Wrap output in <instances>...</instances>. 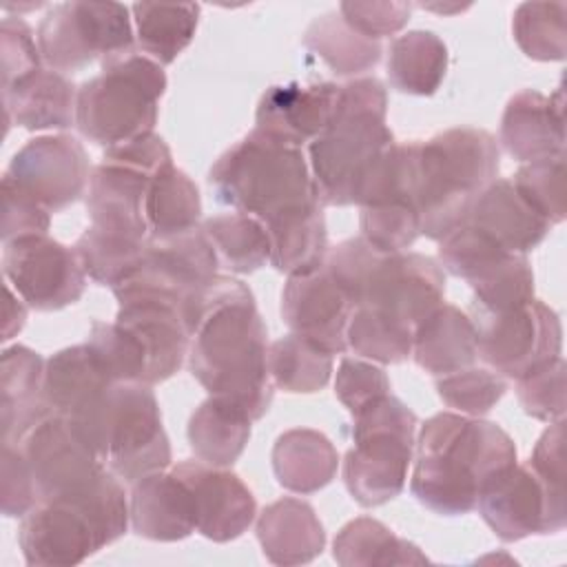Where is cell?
<instances>
[{"instance_id":"obj_9","label":"cell","mask_w":567,"mask_h":567,"mask_svg":"<svg viewBox=\"0 0 567 567\" xmlns=\"http://www.w3.org/2000/svg\"><path fill=\"white\" fill-rule=\"evenodd\" d=\"M35 40L47 69L64 75L135 53L137 44L126 4L84 0L53 4L40 20Z\"/></svg>"},{"instance_id":"obj_31","label":"cell","mask_w":567,"mask_h":567,"mask_svg":"<svg viewBox=\"0 0 567 567\" xmlns=\"http://www.w3.org/2000/svg\"><path fill=\"white\" fill-rule=\"evenodd\" d=\"M111 383L89 346L80 343L47 359L42 394L51 414L71 419Z\"/></svg>"},{"instance_id":"obj_39","label":"cell","mask_w":567,"mask_h":567,"mask_svg":"<svg viewBox=\"0 0 567 567\" xmlns=\"http://www.w3.org/2000/svg\"><path fill=\"white\" fill-rule=\"evenodd\" d=\"M332 354L319 350L303 337L290 332L268 348V372L272 383L290 394H312L332 377Z\"/></svg>"},{"instance_id":"obj_18","label":"cell","mask_w":567,"mask_h":567,"mask_svg":"<svg viewBox=\"0 0 567 567\" xmlns=\"http://www.w3.org/2000/svg\"><path fill=\"white\" fill-rule=\"evenodd\" d=\"M173 472L188 485L195 501L197 532L213 543L239 538L257 516V501L233 472L202 461H182Z\"/></svg>"},{"instance_id":"obj_26","label":"cell","mask_w":567,"mask_h":567,"mask_svg":"<svg viewBox=\"0 0 567 567\" xmlns=\"http://www.w3.org/2000/svg\"><path fill=\"white\" fill-rule=\"evenodd\" d=\"M257 540L275 565L312 563L326 547V532L312 505L301 498H279L257 518Z\"/></svg>"},{"instance_id":"obj_47","label":"cell","mask_w":567,"mask_h":567,"mask_svg":"<svg viewBox=\"0 0 567 567\" xmlns=\"http://www.w3.org/2000/svg\"><path fill=\"white\" fill-rule=\"evenodd\" d=\"M509 179L551 226L565 219V155L523 164Z\"/></svg>"},{"instance_id":"obj_48","label":"cell","mask_w":567,"mask_h":567,"mask_svg":"<svg viewBox=\"0 0 567 567\" xmlns=\"http://www.w3.org/2000/svg\"><path fill=\"white\" fill-rule=\"evenodd\" d=\"M505 255V248H501L494 239L470 224L458 226L439 244L441 268L454 277L465 279L467 284Z\"/></svg>"},{"instance_id":"obj_53","label":"cell","mask_w":567,"mask_h":567,"mask_svg":"<svg viewBox=\"0 0 567 567\" xmlns=\"http://www.w3.org/2000/svg\"><path fill=\"white\" fill-rule=\"evenodd\" d=\"M49 226L51 213L2 175V244L29 235H47Z\"/></svg>"},{"instance_id":"obj_29","label":"cell","mask_w":567,"mask_h":567,"mask_svg":"<svg viewBox=\"0 0 567 567\" xmlns=\"http://www.w3.org/2000/svg\"><path fill=\"white\" fill-rule=\"evenodd\" d=\"M140 266L168 284L184 301L193 288L217 275L219 259L210 239L197 226L179 235L148 239Z\"/></svg>"},{"instance_id":"obj_24","label":"cell","mask_w":567,"mask_h":567,"mask_svg":"<svg viewBox=\"0 0 567 567\" xmlns=\"http://www.w3.org/2000/svg\"><path fill=\"white\" fill-rule=\"evenodd\" d=\"M44 359L27 348L11 346L0 357V425L2 445H18L51 410L42 394Z\"/></svg>"},{"instance_id":"obj_33","label":"cell","mask_w":567,"mask_h":567,"mask_svg":"<svg viewBox=\"0 0 567 567\" xmlns=\"http://www.w3.org/2000/svg\"><path fill=\"white\" fill-rule=\"evenodd\" d=\"M270 239V266L288 277L308 275L326 264L328 230L323 206L288 215L266 226Z\"/></svg>"},{"instance_id":"obj_23","label":"cell","mask_w":567,"mask_h":567,"mask_svg":"<svg viewBox=\"0 0 567 567\" xmlns=\"http://www.w3.org/2000/svg\"><path fill=\"white\" fill-rule=\"evenodd\" d=\"M465 224L516 255L534 250L551 230V224L529 206L509 177H496L478 193Z\"/></svg>"},{"instance_id":"obj_30","label":"cell","mask_w":567,"mask_h":567,"mask_svg":"<svg viewBox=\"0 0 567 567\" xmlns=\"http://www.w3.org/2000/svg\"><path fill=\"white\" fill-rule=\"evenodd\" d=\"M250 414L221 396L202 401L188 419V443L202 463L215 467L233 465L248 445Z\"/></svg>"},{"instance_id":"obj_41","label":"cell","mask_w":567,"mask_h":567,"mask_svg":"<svg viewBox=\"0 0 567 567\" xmlns=\"http://www.w3.org/2000/svg\"><path fill=\"white\" fill-rule=\"evenodd\" d=\"M412 334L414 330L403 321L372 310L354 308L348 321L346 341L348 348L377 363H401L412 357Z\"/></svg>"},{"instance_id":"obj_43","label":"cell","mask_w":567,"mask_h":567,"mask_svg":"<svg viewBox=\"0 0 567 567\" xmlns=\"http://www.w3.org/2000/svg\"><path fill=\"white\" fill-rule=\"evenodd\" d=\"M93 352L95 361L113 383H148V357L126 326L113 321H93L84 341Z\"/></svg>"},{"instance_id":"obj_3","label":"cell","mask_w":567,"mask_h":567,"mask_svg":"<svg viewBox=\"0 0 567 567\" xmlns=\"http://www.w3.org/2000/svg\"><path fill=\"white\" fill-rule=\"evenodd\" d=\"M388 91L377 78H354L339 86L328 128L308 144V164L321 206H350L396 142L388 122Z\"/></svg>"},{"instance_id":"obj_20","label":"cell","mask_w":567,"mask_h":567,"mask_svg":"<svg viewBox=\"0 0 567 567\" xmlns=\"http://www.w3.org/2000/svg\"><path fill=\"white\" fill-rule=\"evenodd\" d=\"M498 140L507 155L523 164L565 155L563 91L543 95L536 89H523L514 93L505 104Z\"/></svg>"},{"instance_id":"obj_28","label":"cell","mask_w":567,"mask_h":567,"mask_svg":"<svg viewBox=\"0 0 567 567\" xmlns=\"http://www.w3.org/2000/svg\"><path fill=\"white\" fill-rule=\"evenodd\" d=\"M339 454L319 430L295 427L272 445V470L281 487L295 494H315L337 476Z\"/></svg>"},{"instance_id":"obj_2","label":"cell","mask_w":567,"mask_h":567,"mask_svg":"<svg viewBox=\"0 0 567 567\" xmlns=\"http://www.w3.org/2000/svg\"><path fill=\"white\" fill-rule=\"evenodd\" d=\"M268 348V330L255 297H244L202 317L190 337L188 368L210 396L241 405L257 421L275 394Z\"/></svg>"},{"instance_id":"obj_54","label":"cell","mask_w":567,"mask_h":567,"mask_svg":"<svg viewBox=\"0 0 567 567\" xmlns=\"http://www.w3.org/2000/svg\"><path fill=\"white\" fill-rule=\"evenodd\" d=\"M2 514L9 518H22L31 512L40 498L35 489L29 463L18 445H2V478H0Z\"/></svg>"},{"instance_id":"obj_27","label":"cell","mask_w":567,"mask_h":567,"mask_svg":"<svg viewBox=\"0 0 567 567\" xmlns=\"http://www.w3.org/2000/svg\"><path fill=\"white\" fill-rule=\"evenodd\" d=\"M412 359L434 377L474 365L478 350L470 315L452 303H441L414 328Z\"/></svg>"},{"instance_id":"obj_22","label":"cell","mask_w":567,"mask_h":567,"mask_svg":"<svg viewBox=\"0 0 567 567\" xmlns=\"http://www.w3.org/2000/svg\"><path fill=\"white\" fill-rule=\"evenodd\" d=\"M131 485L128 509L137 536L175 543L197 532L193 494L173 470L151 472Z\"/></svg>"},{"instance_id":"obj_16","label":"cell","mask_w":567,"mask_h":567,"mask_svg":"<svg viewBox=\"0 0 567 567\" xmlns=\"http://www.w3.org/2000/svg\"><path fill=\"white\" fill-rule=\"evenodd\" d=\"M18 543L24 560L33 567H71L109 545L75 498L40 501L22 516Z\"/></svg>"},{"instance_id":"obj_17","label":"cell","mask_w":567,"mask_h":567,"mask_svg":"<svg viewBox=\"0 0 567 567\" xmlns=\"http://www.w3.org/2000/svg\"><path fill=\"white\" fill-rule=\"evenodd\" d=\"M352 310L354 306L323 266L288 277L281 290V319L290 332L332 357L348 350L346 330Z\"/></svg>"},{"instance_id":"obj_1","label":"cell","mask_w":567,"mask_h":567,"mask_svg":"<svg viewBox=\"0 0 567 567\" xmlns=\"http://www.w3.org/2000/svg\"><path fill=\"white\" fill-rule=\"evenodd\" d=\"M414 447L410 489L423 507L441 516L476 509L481 485L518 461L516 445L501 425L458 412L430 416Z\"/></svg>"},{"instance_id":"obj_49","label":"cell","mask_w":567,"mask_h":567,"mask_svg":"<svg viewBox=\"0 0 567 567\" xmlns=\"http://www.w3.org/2000/svg\"><path fill=\"white\" fill-rule=\"evenodd\" d=\"M565 359L556 357L516 379V396L532 419L554 423L565 419Z\"/></svg>"},{"instance_id":"obj_58","label":"cell","mask_w":567,"mask_h":567,"mask_svg":"<svg viewBox=\"0 0 567 567\" xmlns=\"http://www.w3.org/2000/svg\"><path fill=\"white\" fill-rule=\"evenodd\" d=\"M423 9L430 11H439V13H456V11H465L470 4H419Z\"/></svg>"},{"instance_id":"obj_13","label":"cell","mask_w":567,"mask_h":567,"mask_svg":"<svg viewBox=\"0 0 567 567\" xmlns=\"http://www.w3.org/2000/svg\"><path fill=\"white\" fill-rule=\"evenodd\" d=\"M443 297L445 270L436 259L421 252H379L354 308L385 312L414 330Z\"/></svg>"},{"instance_id":"obj_5","label":"cell","mask_w":567,"mask_h":567,"mask_svg":"<svg viewBox=\"0 0 567 567\" xmlns=\"http://www.w3.org/2000/svg\"><path fill=\"white\" fill-rule=\"evenodd\" d=\"M208 184L219 204L248 213L264 226L321 206L303 151L259 128L217 157Z\"/></svg>"},{"instance_id":"obj_12","label":"cell","mask_w":567,"mask_h":567,"mask_svg":"<svg viewBox=\"0 0 567 567\" xmlns=\"http://www.w3.org/2000/svg\"><path fill=\"white\" fill-rule=\"evenodd\" d=\"M2 272L18 297L40 312L75 303L89 279L75 250L49 235H29L2 244Z\"/></svg>"},{"instance_id":"obj_36","label":"cell","mask_w":567,"mask_h":567,"mask_svg":"<svg viewBox=\"0 0 567 567\" xmlns=\"http://www.w3.org/2000/svg\"><path fill=\"white\" fill-rule=\"evenodd\" d=\"M135 42L140 53L157 64H171L195 38L199 4L195 2H135Z\"/></svg>"},{"instance_id":"obj_32","label":"cell","mask_w":567,"mask_h":567,"mask_svg":"<svg viewBox=\"0 0 567 567\" xmlns=\"http://www.w3.org/2000/svg\"><path fill=\"white\" fill-rule=\"evenodd\" d=\"M447 62V47L434 31H408L388 49L390 86L408 95H434L445 80Z\"/></svg>"},{"instance_id":"obj_19","label":"cell","mask_w":567,"mask_h":567,"mask_svg":"<svg viewBox=\"0 0 567 567\" xmlns=\"http://www.w3.org/2000/svg\"><path fill=\"white\" fill-rule=\"evenodd\" d=\"M337 82L275 84L264 91L255 122L261 133L292 146L310 144L334 117L339 100Z\"/></svg>"},{"instance_id":"obj_40","label":"cell","mask_w":567,"mask_h":567,"mask_svg":"<svg viewBox=\"0 0 567 567\" xmlns=\"http://www.w3.org/2000/svg\"><path fill=\"white\" fill-rule=\"evenodd\" d=\"M565 18V2H520L512 16V35L527 58L560 62L567 53Z\"/></svg>"},{"instance_id":"obj_42","label":"cell","mask_w":567,"mask_h":567,"mask_svg":"<svg viewBox=\"0 0 567 567\" xmlns=\"http://www.w3.org/2000/svg\"><path fill=\"white\" fill-rule=\"evenodd\" d=\"M148 241H135L89 226L73 244V250L86 272L100 286L115 288L142 261Z\"/></svg>"},{"instance_id":"obj_11","label":"cell","mask_w":567,"mask_h":567,"mask_svg":"<svg viewBox=\"0 0 567 567\" xmlns=\"http://www.w3.org/2000/svg\"><path fill=\"white\" fill-rule=\"evenodd\" d=\"M487 527L505 543L532 534H558L567 523L565 489L540 481L527 463H514L489 476L476 498Z\"/></svg>"},{"instance_id":"obj_46","label":"cell","mask_w":567,"mask_h":567,"mask_svg":"<svg viewBox=\"0 0 567 567\" xmlns=\"http://www.w3.org/2000/svg\"><path fill=\"white\" fill-rule=\"evenodd\" d=\"M436 392L441 401L465 416L487 414L507 392V381L487 368H463L436 377Z\"/></svg>"},{"instance_id":"obj_45","label":"cell","mask_w":567,"mask_h":567,"mask_svg":"<svg viewBox=\"0 0 567 567\" xmlns=\"http://www.w3.org/2000/svg\"><path fill=\"white\" fill-rule=\"evenodd\" d=\"M359 228L361 237L383 255L405 252L421 235L419 213L405 199L361 206Z\"/></svg>"},{"instance_id":"obj_38","label":"cell","mask_w":567,"mask_h":567,"mask_svg":"<svg viewBox=\"0 0 567 567\" xmlns=\"http://www.w3.org/2000/svg\"><path fill=\"white\" fill-rule=\"evenodd\" d=\"M217 259L230 272L248 275L270 264V239L266 226L241 210L213 215L202 221Z\"/></svg>"},{"instance_id":"obj_8","label":"cell","mask_w":567,"mask_h":567,"mask_svg":"<svg viewBox=\"0 0 567 567\" xmlns=\"http://www.w3.org/2000/svg\"><path fill=\"white\" fill-rule=\"evenodd\" d=\"M352 447L343 458V483L361 507L396 498L408 481L416 443V414L392 392L352 414Z\"/></svg>"},{"instance_id":"obj_35","label":"cell","mask_w":567,"mask_h":567,"mask_svg":"<svg viewBox=\"0 0 567 567\" xmlns=\"http://www.w3.org/2000/svg\"><path fill=\"white\" fill-rule=\"evenodd\" d=\"M303 49L317 55L332 73L341 78L359 75L379 64L383 47L354 31L339 11H328L317 16L306 33Z\"/></svg>"},{"instance_id":"obj_7","label":"cell","mask_w":567,"mask_h":567,"mask_svg":"<svg viewBox=\"0 0 567 567\" xmlns=\"http://www.w3.org/2000/svg\"><path fill=\"white\" fill-rule=\"evenodd\" d=\"M164 91L162 64L144 53L106 60L95 78L78 86L75 126L104 148L153 133Z\"/></svg>"},{"instance_id":"obj_4","label":"cell","mask_w":567,"mask_h":567,"mask_svg":"<svg viewBox=\"0 0 567 567\" xmlns=\"http://www.w3.org/2000/svg\"><path fill=\"white\" fill-rule=\"evenodd\" d=\"M501 151L492 133L456 126L412 142V204L421 235L441 241L465 224L478 193L498 177Z\"/></svg>"},{"instance_id":"obj_21","label":"cell","mask_w":567,"mask_h":567,"mask_svg":"<svg viewBox=\"0 0 567 567\" xmlns=\"http://www.w3.org/2000/svg\"><path fill=\"white\" fill-rule=\"evenodd\" d=\"M151 177L115 162L100 159L86 188V213L93 228L135 241H148L146 190Z\"/></svg>"},{"instance_id":"obj_10","label":"cell","mask_w":567,"mask_h":567,"mask_svg":"<svg viewBox=\"0 0 567 567\" xmlns=\"http://www.w3.org/2000/svg\"><path fill=\"white\" fill-rule=\"evenodd\" d=\"M478 359L505 379H520L543 363L560 357L563 326L545 301L532 299L509 310L470 306Z\"/></svg>"},{"instance_id":"obj_57","label":"cell","mask_w":567,"mask_h":567,"mask_svg":"<svg viewBox=\"0 0 567 567\" xmlns=\"http://www.w3.org/2000/svg\"><path fill=\"white\" fill-rule=\"evenodd\" d=\"M7 292V303H4V326H2V341H9L13 334H18L27 321V308L22 297L13 295V288L7 284L4 286Z\"/></svg>"},{"instance_id":"obj_56","label":"cell","mask_w":567,"mask_h":567,"mask_svg":"<svg viewBox=\"0 0 567 567\" xmlns=\"http://www.w3.org/2000/svg\"><path fill=\"white\" fill-rule=\"evenodd\" d=\"M527 465L554 489H565V419L549 423L536 441Z\"/></svg>"},{"instance_id":"obj_51","label":"cell","mask_w":567,"mask_h":567,"mask_svg":"<svg viewBox=\"0 0 567 567\" xmlns=\"http://www.w3.org/2000/svg\"><path fill=\"white\" fill-rule=\"evenodd\" d=\"M412 2H394V0H372V2H341L339 13L341 18L361 35L370 40H381L388 35L399 33L410 16Z\"/></svg>"},{"instance_id":"obj_6","label":"cell","mask_w":567,"mask_h":567,"mask_svg":"<svg viewBox=\"0 0 567 567\" xmlns=\"http://www.w3.org/2000/svg\"><path fill=\"white\" fill-rule=\"evenodd\" d=\"M71 423L124 483L171 465L159 403L146 383H111Z\"/></svg>"},{"instance_id":"obj_14","label":"cell","mask_w":567,"mask_h":567,"mask_svg":"<svg viewBox=\"0 0 567 567\" xmlns=\"http://www.w3.org/2000/svg\"><path fill=\"white\" fill-rule=\"evenodd\" d=\"M35 481L38 498H66L86 489L106 465L71 419L49 414L20 443Z\"/></svg>"},{"instance_id":"obj_55","label":"cell","mask_w":567,"mask_h":567,"mask_svg":"<svg viewBox=\"0 0 567 567\" xmlns=\"http://www.w3.org/2000/svg\"><path fill=\"white\" fill-rule=\"evenodd\" d=\"M102 159L115 162L122 166H131L148 177L159 173L164 166L173 164L171 148L157 133H146V135H140L124 144L104 148Z\"/></svg>"},{"instance_id":"obj_15","label":"cell","mask_w":567,"mask_h":567,"mask_svg":"<svg viewBox=\"0 0 567 567\" xmlns=\"http://www.w3.org/2000/svg\"><path fill=\"white\" fill-rule=\"evenodd\" d=\"M91 171L82 142L60 133L29 140L11 157L4 177L49 213H60L86 195Z\"/></svg>"},{"instance_id":"obj_37","label":"cell","mask_w":567,"mask_h":567,"mask_svg":"<svg viewBox=\"0 0 567 567\" xmlns=\"http://www.w3.org/2000/svg\"><path fill=\"white\" fill-rule=\"evenodd\" d=\"M144 213L151 239L193 230L202 219L199 188L182 168L168 164L151 177Z\"/></svg>"},{"instance_id":"obj_44","label":"cell","mask_w":567,"mask_h":567,"mask_svg":"<svg viewBox=\"0 0 567 567\" xmlns=\"http://www.w3.org/2000/svg\"><path fill=\"white\" fill-rule=\"evenodd\" d=\"M474 306L483 310H509L534 299V270L525 255L507 252L470 281Z\"/></svg>"},{"instance_id":"obj_52","label":"cell","mask_w":567,"mask_h":567,"mask_svg":"<svg viewBox=\"0 0 567 567\" xmlns=\"http://www.w3.org/2000/svg\"><path fill=\"white\" fill-rule=\"evenodd\" d=\"M2 89L42 66V55L31 27L20 16H7L0 24Z\"/></svg>"},{"instance_id":"obj_34","label":"cell","mask_w":567,"mask_h":567,"mask_svg":"<svg viewBox=\"0 0 567 567\" xmlns=\"http://www.w3.org/2000/svg\"><path fill=\"white\" fill-rule=\"evenodd\" d=\"M332 556L341 567H390L427 563L421 549L396 536L381 520L359 516L346 523L332 543Z\"/></svg>"},{"instance_id":"obj_50","label":"cell","mask_w":567,"mask_h":567,"mask_svg":"<svg viewBox=\"0 0 567 567\" xmlns=\"http://www.w3.org/2000/svg\"><path fill=\"white\" fill-rule=\"evenodd\" d=\"M334 394L350 414H357L372 401L390 394V379L383 368L370 361L343 357L334 379Z\"/></svg>"},{"instance_id":"obj_25","label":"cell","mask_w":567,"mask_h":567,"mask_svg":"<svg viewBox=\"0 0 567 567\" xmlns=\"http://www.w3.org/2000/svg\"><path fill=\"white\" fill-rule=\"evenodd\" d=\"M7 128L18 124L27 131H64L75 126L78 86L53 69H35L2 89Z\"/></svg>"}]
</instances>
